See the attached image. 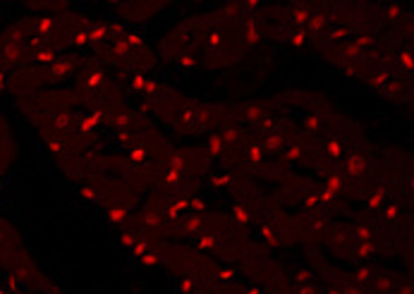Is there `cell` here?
<instances>
[{
  "label": "cell",
  "instance_id": "19",
  "mask_svg": "<svg viewBox=\"0 0 414 294\" xmlns=\"http://www.w3.org/2000/svg\"><path fill=\"white\" fill-rule=\"evenodd\" d=\"M355 232V237H357V241H373V235H376V230L371 228V225H357V228L352 230Z\"/></svg>",
  "mask_w": 414,
  "mask_h": 294
},
{
  "label": "cell",
  "instance_id": "28",
  "mask_svg": "<svg viewBox=\"0 0 414 294\" xmlns=\"http://www.w3.org/2000/svg\"><path fill=\"white\" fill-rule=\"evenodd\" d=\"M182 175H184V173H177V170L168 168V170H166V177H163V179H166L168 187H177L179 182H182Z\"/></svg>",
  "mask_w": 414,
  "mask_h": 294
},
{
  "label": "cell",
  "instance_id": "29",
  "mask_svg": "<svg viewBox=\"0 0 414 294\" xmlns=\"http://www.w3.org/2000/svg\"><path fill=\"white\" fill-rule=\"evenodd\" d=\"M306 41H309V34H306L304 29H299V31H295V34L288 36V43H290V46H304Z\"/></svg>",
  "mask_w": 414,
  "mask_h": 294
},
{
  "label": "cell",
  "instance_id": "12",
  "mask_svg": "<svg viewBox=\"0 0 414 294\" xmlns=\"http://www.w3.org/2000/svg\"><path fill=\"white\" fill-rule=\"evenodd\" d=\"M146 158H149V151L141 146V144L132 146V148H129V153H127V161L134 163V165H141V163H146Z\"/></svg>",
  "mask_w": 414,
  "mask_h": 294
},
{
  "label": "cell",
  "instance_id": "10",
  "mask_svg": "<svg viewBox=\"0 0 414 294\" xmlns=\"http://www.w3.org/2000/svg\"><path fill=\"white\" fill-rule=\"evenodd\" d=\"M221 134V139H223V144L228 146V144H237L239 141V136H242V129L237 127V124H228L223 132H218Z\"/></svg>",
  "mask_w": 414,
  "mask_h": 294
},
{
  "label": "cell",
  "instance_id": "21",
  "mask_svg": "<svg viewBox=\"0 0 414 294\" xmlns=\"http://www.w3.org/2000/svg\"><path fill=\"white\" fill-rule=\"evenodd\" d=\"M113 124L118 129H129L132 127V113H115L113 115Z\"/></svg>",
  "mask_w": 414,
  "mask_h": 294
},
{
  "label": "cell",
  "instance_id": "42",
  "mask_svg": "<svg viewBox=\"0 0 414 294\" xmlns=\"http://www.w3.org/2000/svg\"><path fill=\"white\" fill-rule=\"evenodd\" d=\"M297 294H318V290L314 287V285H299Z\"/></svg>",
  "mask_w": 414,
  "mask_h": 294
},
{
  "label": "cell",
  "instance_id": "31",
  "mask_svg": "<svg viewBox=\"0 0 414 294\" xmlns=\"http://www.w3.org/2000/svg\"><path fill=\"white\" fill-rule=\"evenodd\" d=\"M381 215H383V220H398L400 218V206H383L381 208Z\"/></svg>",
  "mask_w": 414,
  "mask_h": 294
},
{
  "label": "cell",
  "instance_id": "33",
  "mask_svg": "<svg viewBox=\"0 0 414 294\" xmlns=\"http://www.w3.org/2000/svg\"><path fill=\"white\" fill-rule=\"evenodd\" d=\"M120 241H122V246H127V249H132V246L137 244V232H132V230H127V232H122V235H120Z\"/></svg>",
  "mask_w": 414,
  "mask_h": 294
},
{
  "label": "cell",
  "instance_id": "4",
  "mask_svg": "<svg viewBox=\"0 0 414 294\" xmlns=\"http://www.w3.org/2000/svg\"><path fill=\"white\" fill-rule=\"evenodd\" d=\"M89 34V41L91 43H108L111 41V31H108V24L106 22H94V27L86 31Z\"/></svg>",
  "mask_w": 414,
  "mask_h": 294
},
{
  "label": "cell",
  "instance_id": "16",
  "mask_svg": "<svg viewBox=\"0 0 414 294\" xmlns=\"http://www.w3.org/2000/svg\"><path fill=\"white\" fill-rule=\"evenodd\" d=\"M106 213H108V220H111V223H115V225H122L124 220L129 218L122 206H108V211H106Z\"/></svg>",
  "mask_w": 414,
  "mask_h": 294
},
{
  "label": "cell",
  "instance_id": "46",
  "mask_svg": "<svg viewBox=\"0 0 414 294\" xmlns=\"http://www.w3.org/2000/svg\"><path fill=\"white\" fill-rule=\"evenodd\" d=\"M326 294H343V292H340V290H335V287H333V290H328V292H326Z\"/></svg>",
  "mask_w": 414,
  "mask_h": 294
},
{
  "label": "cell",
  "instance_id": "6",
  "mask_svg": "<svg viewBox=\"0 0 414 294\" xmlns=\"http://www.w3.org/2000/svg\"><path fill=\"white\" fill-rule=\"evenodd\" d=\"M223 151H225V144H223L221 134L213 132L211 136H208V141H206V153H208V158H218Z\"/></svg>",
  "mask_w": 414,
  "mask_h": 294
},
{
  "label": "cell",
  "instance_id": "3",
  "mask_svg": "<svg viewBox=\"0 0 414 294\" xmlns=\"http://www.w3.org/2000/svg\"><path fill=\"white\" fill-rule=\"evenodd\" d=\"M263 115H266V110H263L261 103H247V106L242 108V118L249 124H259L263 120Z\"/></svg>",
  "mask_w": 414,
  "mask_h": 294
},
{
  "label": "cell",
  "instance_id": "17",
  "mask_svg": "<svg viewBox=\"0 0 414 294\" xmlns=\"http://www.w3.org/2000/svg\"><path fill=\"white\" fill-rule=\"evenodd\" d=\"M376 251H378V246L373 244V241H357V258H371V256H376Z\"/></svg>",
  "mask_w": 414,
  "mask_h": 294
},
{
  "label": "cell",
  "instance_id": "27",
  "mask_svg": "<svg viewBox=\"0 0 414 294\" xmlns=\"http://www.w3.org/2000/svg\"><path fill=\"white\" fill-rule=\"evenodd\" d=\"M398 60H400L402 72L412 74V51H410V48H407V51H400V55H398Z\"/></svg>",
  "mask_w": 414,
  "mask_h": 294
},
{
  "label": "cell",
  "instance_id": "32",
  "mask_svg": "<svg viewBox=\"0 0 414 294\" xmlns=\"http://www.w3.org/2000/svg\"><path fill=\"white\" fill-rule=\"evenodd\" d=\"M149 251H151V244H149V241H144V239L137 241V244L132 246V254H134V258H141V256H146Z\"/></svg>",
  "mask_w": 414,
  "mask_h": 294
},
{
  "label": "cell",
  "instance_id": "14",
  "mask_svg": "<svg viewBox=\"0 0 414 294\" xmlns=\"http://www.w3.org/2000/svg\"><path fill=\"white\" fill-rule=\"evenodd\" d=\"M402 14H405V10H402V5H398V2H393V5H386V7H383V17H386V22H390V24L400 22Z\"/></svg>",
  "mask_w": 414,
  "mask_h": 294
},
{
  "label": "cell",
  "instance_id": "23",
  "mask_svg": "<svg viewBox=\"0 0 414 294\" xmlns=\"http://www.w3.org/2000/svg\"><path fill=\"white\" fill-rule=\"evenodd\" d=\"M326 189H331V191H335L340 196V191H343V177L338 173H331L326 177Z\"/></svg>",
  "mask_w": 414,
  "mask_h": 294
},
{
  "label": "cell",
  "instance_id": "43",
  "mask_svg": "<svg viewBox=\"0 0 414 294\" xmlns=\"http://www.w3.org/2000/svg\"><path fill=\"white\" fill-rule=\"evenodd\" d=\"M228 182H230V175H223V177H213V184H216V187H225Z\"/></svg>",
  "mask_w": 414,
  "mask_h": 294
},
{
  "label": "cell",
  "instance_id": "30",
  "mask_svg": "<svg viewBox=\"0 0 414 294\" xmlns=\"http://www.w3.org/2000/svg\"><path fill=\"white\" fill-rule=\"evenodd\" d=\"M196 62H199V60H196V55H179V58H175V65L177 67H184V69H189V67H196Z\"/></svg>",
  "mask_w": 414,
  "mask_h": 294
},
{
  "label": "cell",
  "instance_id": "20",
  "mask_svg": "<svg viewBox=\"0 0 414 294\" xmlns=\"http://www.w3.org/2000/svg\"><path fill=\"white\" fill-rule=\"evenodd\" d=\"M326 153H328L331 158H335V161H340V158H343V144H340L335 136L328 139V141H326Z\"/></svg>",
  "mask_w": 414,
  "mask_h": 294
},
{
  "label": "cell",
  "instance_id": "45",
  "mask_svg": "<svg viewBox=\"0 0 414 294\" xmlns=\"http://www.w3.org/2000/svg\"><path fill=\"white\" fill-rule=\"evenodd\" d=\"M218 275H221V278H233V275H235V273H233V270H221V273H218Z\"/></svg>",
  "mask_w": 414,
  "mask_h": 294
},
{
  "label": "cell",
  "instance_id": "24",
  "mask_svg": "<svg viewBox=\"0 0 414 294\" xmlns=\"http://www.w3.org/2000/svg\"><path fill=\"white\" fill-rule=\"evenodd\" d=\"M233 218H235L239 225H247V223H249L247 206H244V203H235V206H233Z\"/></svg>",
  "mask_w": 414,
  "mask_h": 294
},
{
  "label": "cell",
  "instance_id": "38",
  "mask_svg": "<svg viewBox=\"0 0 414 294\" xmlns=\"http://www.w3.org/2000/svg\"><path fill=\"white\" fill-rule=\"evenodd\" d=\"M199 246H201V249H216V239H213L211 235H204V237L199 239Z\"/></svg>",
  "mask_w": 414,
  "mask_h": 294
},
{
  "label": "cell",
  "instance_id": "37",
  "mask_svg": "<svg viewBox=\"0 0 414 294\" xmlns=\"http://www.w3.org/2000/svg\"><path fill=\"white\" fill-rule=\"evenodd\" d=\"M376 287H378L381 292H393V280H390V278H378Z\"/></svg>",
  "mask_w": 414,
  "mask_h": 294
},
{
  "label": "cell",
  "instance_id": "13",
  "mask_svg": "<svg viewBox=\"0 0 414 294\" xmlns=\"http://www.w3.org/2000/svg\"><path fill=\"white\" fill-rule=\"evenodd\" d=\"M106 79H108V77H106V72H103L101 67H98V69H91V72L86 74V86H91V89H101V86L106 84Z\"/></svg>",
  "mask_w": 414,
  "mask_h": 294
},
{
  "label": "cell",
  "instance_id": "15",
  "mask_svg": "<svg viewBox=\"0 0 414 294\" xmlns=\"http://www.w3.org/2000/svg\"><path fill=\"white\" fill-rule=\"evenodd\" d=\"M158 94H161V81H156V79H149L146 81V86L141 89V96L146 98V101H158Z\"/></svg>",
  "mask_w": 414,
  "mask_h": 294
},
{
  "label": "cell",
  "instance_id": "2",
  "mask_svg": "<svg viewBox=\"0 0 414 294\" xmlns=\"http://www.w3.org/2000/svg\"><path fill=\"white\" fill-rule=\"evenodd\" d=\"M328 22H331V14L326 12V10H316V12L309 14V22H306V27L304 31L311 36V34H321L323 29L328 27Z\"/></svg>",
  "mask_w": 414,
  "mask_h": 294
},
{
  "label": "cell",
  "instance_id": "40",
  "mask_svg": "<svg viewBox=\"0 0 414 294\" xmlns=\"http://www.w3.org/2000/svg\"><path fill=\"white\" fill-rule=\"evenodd\" d=\"M74 43H77V46H86V43H89V34H86V31H77V34H74Z\"/></svg>",
  "mask_w": 414,
  "mask_h": 294
},
{
  "label": "cell",
  "instance_id": "7",
  "mask_svg": "<svg viewBox=\"0 0 414 294\" xmlns=\"http://www.w3.org/2000/svg\"><path fill=\"white\" fill-rule=\"evenodd\" d=\"M223 46H225V34H223L221 29H213V31H208V34H206V48H208V51L218 53Z\"/></svg>",
  "mask_w": 414,
  "mask_h": 294
},
{
  "label": "cell",
  "instance_id": "9",
  "mask_svg": "<svg viewBox=\"0 0 414 294\" xmlns=\"http://www.w3.org/2000/svg\"><path fill=\"white\" fill-rule=\"evenodd\" d=\"M146 81H149V77H146L139 67L129 72V89H132V91H139V94H141V89L146 86Z\"/></svg>",
  "mask_w": 414,
  "mask_h": 294
},
{
  "label": "cell",
  "instance_id": "36",
  "mask_svg": "<svg viewBox=\"0 0 414 294\" xmlns=\"http://www.w3.org/2000/svg\"><path fill=\"white\" fill-rule=\"evenodd\" d=\"M79 194H82L84 199H89V201H98V199H101V191L94 189V187H82V189H79Z\"/></svg>",
  "mask_w": 414,
  "mask_h": 294
},
{
  "label": "cell",
  "instance_id": "1",
  "mask_svg": "<svg viewBox=\"0 0 414 294\" xmlns=\"http://www.w3.org/2000/svg\"><path fill=\"white\" fill-rule=\"evenodd\" d=\"M259 41H261L259 22H256L254 17H247V22H244V27H242V43H244L247 48H254V46H259Z\"/></svg>",
  "mask_w": 414,
  "mask_h": 294
},
{
  "label": "cell",
  "instance_id": "34",
  "mask_svg": "<svg viewBox=\"0 0 414 294\" xmlns=\"http://www.w3.org/2000/svg\"><path fill=\"white\" fill-rule=\"evenodd\" d=\"M316 196H318V201H321V203H333V201L338 199V194H335V191H331V189H326V187L321 189Z\"/></svg>",
  "mask_w": 414,
  "mask_h": 294
},
{
  "label": "cell",
  "instance_id": "44",
  "mask_svg": "<svg viewBox=\"0 0 414 294\" xmlns=\"http://www.w3.org/2000/svg\"><path fill=\"white\" fill-rule=\"evenodd\" d=\"M244 294H263L259 287H249V290H244Z\"/></svg>",
  "mask_w": 414,
  "mask_h": 294
},
{
  "label": "cell",
  "instance_id": "26",
  "mask_svg": "<svg viewBox=\"0 0 414 294\" xmlns=\"http://www.w3.org/2000/svg\"><path fill=\"white\" fill-rule=\"evenodd\" d=\"M318 127H321V118H318L316 113H311V115H306V118H304V129H306V132L316 134Z\"/></svg>",
  "mask_w": 414,
  "mask_h": 294
},
{
  "label": "cell",
  "instance_id": "22",
  "mask_svg": "<svg viewBox=\"0 0 414 294\" xmlns=\"http://www.w3.org/2000/svg\"><path fill=\"white\" fill-rule=\"evenodd\" d=\"M170 168L177 170V173H184L187 161H184V153H182V151H173V153H170Z\"/></svg>",
  "mask_w": 414,
  "mask_h": 294
},
{
  "label": "cell",
  "instance_id": "39",
  "mask_svg": "<svg viewBox=\"0 0 414 294\" xmlns=\"http://www.w3.org/2000/svg\"><path fill=\"white\" fill-rule=\"evenodd\" d=\"M297 278H299V282H304V285H311V278H314V273H311V270H306V268H302V270L297 273Z\"/></svg>",
  "mask_w": 414,
  "mask_h": 294
},
{
  "label": "cell",
  "instance_id": "8",
  "mask_svg": "<svg viewBox=\"0 0 414 294\" xmlns=\"http://www.w3.org/2000/svg\"><path fill=\"white\" fill-rule=\"evenodd\" d=\"M283 144H285V139H283L278 132H273V134H268V136L263 139L261 148H263V153H278V151L283 148Z\"/></svg>",
  "mask_w": 414,
  "mask_h": 294
},
{
  "label": "cell",
  "instance_id": "5",
  "mask_svg": "<svg viewBox=\"0 0 414 294\" xmlns=\"http://www.w3.org/2000/svg\"><path fill=\"white\" fill-rule=\"evenodd\" d=\"M386 199H388V189L378 187V189H373L371 194H369V199H366V206H369L371 211H381V208L386 206Z\"/></svg>",
  "mask_w": 414,
  "mask_h": 294
},
{
  "label": "cell",
  "instance_id": "25",
  "mask_svg": "<svg viewBox=\"0 0 414 294\" xmlns=\"http://www.w3.org/2000/svg\"><path fill=\"white\" fill-rule=\"evenodd\" d=\"M302 156H304V151L299 144H288V148H285V158H288V161L297 163V161H302Z\"/></svg>",
  "mask_w": 414,
  "mask_h": 294
},
{
  "label": "cell",
  "instance_id": "35",
  "mask_svg": "<svg viewBox=\"0 0 414 294\" xmlns=\"http://www.w3.org/2000/svg\"><path fill=\"white\" fill-rule=\"evenodd\" d=\"M141 263H144V266H161V263H163V261H161V256L158 254H153V251H149V254L146 256H141Z\"/></svg>",
  "mask_w": 414,
  "mask_h": 294
},
{
  "label": "cell",
  "instance_id": "11",
  "mask_svg": "<svg viewBox=\"0 0 414 294\" xmlns=\"http://www.w3.org/2000/svg\"><path fill=\"white\" fill-rule=\"evenodd\" d=\"M263 158H266V153H263V148H261V144H249V148H247V161H249V165H261L263 163Z\"/></svg>",
  "mask_w": 414,
  "mask_h": 294
},
{
  "label": "cell",
  "instance_id": "18",
  "mask_svg": "<svg viewBox=\"0 0 414 294\" xmlns=\"http://www.w3.org/2000/svg\"><path fill=\"white\" fill-rule=\"evenodd\" d=\"M376 278V270L369 266H361L355 270V280H357V285H369V282Z\"/></svg>",
  "mask_w": 414,
  "mask_h": 294
},
{
  "label": "cell",
  "instance_id": "41",
  "mask_svg": "<svg viewBox=\"0 0 414 294\" xmlns=\"http://www.w3.org/2000/svg\"><path fill=\"white\" fill-rule=\"evenodd\" d=\"M194 290H196L194 280H182L179 282V292H194Z\"/></svg>",
  "mask_w": 414,
  "mask_h": 294
}]
</instances>
